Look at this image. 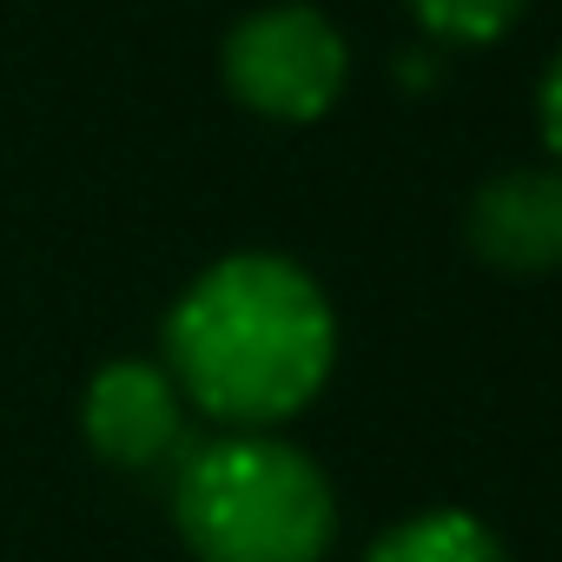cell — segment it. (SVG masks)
I'll return each instance as SVG.
<instances>
[{
    "instance_id": "obj_1",
    "label": "cell",
    "mask_w": 562,
    "mask_h": 562,
    "mask_svg": "<svg viewBox=\"0 0 562 562\" xmlns=\"http://www.w3.org/2000/svg\"><path fill=\"white\" fill-rule=\"evenodd\" d=\"M338 325L292 258H225L166 318V378L218 424H285L331 378Z\"/></svg>"
},
{
    "instance_id": "obj_2",
    "label": "cell",
    "mask_w": 562,
    "mask_h": 562,
    "mask_svg": "<svg viewBox=\"0 0 562 562\" xmlns=\"http://www.w3.org/2000/svg\"><path fill=\"white\" fill-rule=\"evenodd\" d=\"M172 509L199 562H318L338 522L325 470L265 430L199 443L179 463Z\"/></svg>"
},
{
    "instance_id": "obj_3",
    "label": "cell",
    "mask_w": 562,
    "mask_h": 562,
    "mask_svg": "<svg viewBox=\"0 0 562 562\" xmlns=\"http://www.w3.org/2000/svg\"><path fill=\"white\" fill-rule=\"evenodd\" d=\"M345 34L318 8H258L225 41V80L271 120H312L345 87Z\"/></svg>"
},
{
    "instance_id": "obj_4",
    "label": "cell",
    "mask_w": 562,
    "mask_h": 562,
    "mask_svg": "<svg viewBox=\"0 0 562 562\" xmlns=\"http://www.w3.org/2000/svg\"><path fill=\"white\" fill-rule=\"evenodd\" d=\"M87 443L120 470H153L186 443V397L159 364H106L87 391Z\"/></svg>"
},
{
    "instance_id": "obj_5",
    "label": "cell",
    "mask_w": 562,
    "mask_h": 562,
    "mask_svg": "<svg viewBox=\"0 0 562 562\" xmlns=\"http://www.w3.org/2000/svg\"><path fill=\"white\" fill-rule=\"evenodd\" d=\"M470 245L503 271L562 265V172H503L470 199Z\"/></svg>"
},
{
    "instance_id": "obj_6",
    "label": "cell",
    "mask_w": 562,
    "mask_h": 562,
    "mask_svg": "<svg viewBox=\"0 0 562 562\" xmlns=\"http://www.w3.org/2000/svg\"><path fill=\"white\" fill-rule=\"evenodd\" d=\"M364 562H503V549H496V536H490L476 516H463V509H430V516L397 522Z\"/></svg>"
},
{
    "instance_id": "obj_7",
    "label": "cell",
    "mask_w": 562,
    "mask_h": 562,
    "mask_svg": "<svg viewBox=\"0 0 562 562\" xmlns=\"http://www.w3.org/2000/svg\"><path fill=\"white\" fill-rule=\"evenodd\" d=\"M411 14L450 41H496L522 14V0H411Z\"/></svg>"
},
{
    "instance_id": "obj_8",
    "label": "cell",
    "mask_w": 562,
    "mask_h": 562,
    "mask_svg": "<svg viewBox=\"0 0 562 562\" xmlns=\"http://www.w3.org/2000/svg\"><path fill=\"white\" fill-rule=\"evenodd\" d=\"M542 133H549V146L562 153V54H555L549 80H542Z\"/></svg>"
}]
</instances>
